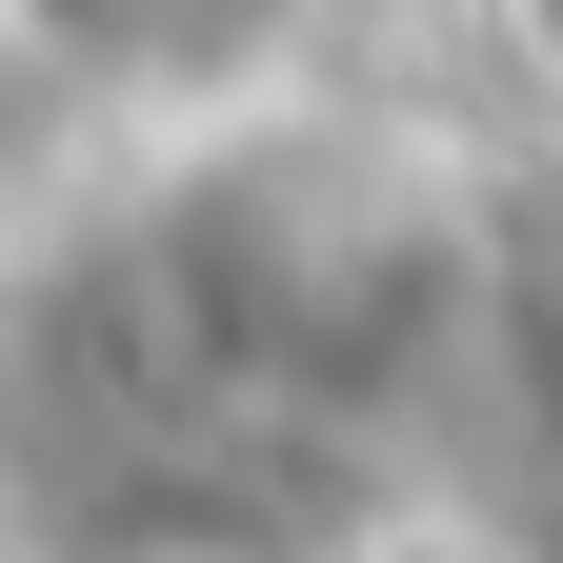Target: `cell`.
Returning a JSON list of instances; mask_svg holds the SVG:
<instances>
[{"instance_id": "7a4b0ae2", "label": "cell", "mask_w": 563, "mask_h": 563, "mask_svg": "<svg viewBox=\"0 0 563 563\" xmlns=\"http://www.w3.org/2000/svg\"><path fill=\"white\" fill-rule=\"evenodd\" d=\"M523 41H543V60H563V0H523Z\"/></svg>"}, {"instance_id": "6da1fadb", "label": "cell", "mask_w": 563, "mask_h": 563, "mask_svg": "<svg viewBox=\"0 0 563 563\" xmlns=\"http://www.w3.org/2000/svg\"><path fill=\"white\" fill-rule=\"evenodd\" d=\"M342 563H523L504 523H383V543H342Z\"/></svg>"}]
</instances>
